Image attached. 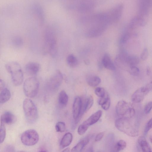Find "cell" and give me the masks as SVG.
Wrapping results in <instances>:
<instances>
[{
	"label": "cell",
	"instance_id": "6da1fadb",
	"mask_svg": "<svg viewBox=\"0 0 152 152\" xmlns=\"http://www.w3.org/2000/svg\"><path fill=\"white\" fill-rule=\"evenodd\" d=\"M115 125L119 131L129 136L136 137L139 134L140 122L137 115L131 118L118 117Z\"/></svg>",
	"mask_w": 152,
	"mask_h": 152
},
{
	"label": "cell",
	"instance_id": "7a4b0ae2",
	"mask_svg": "<svg viewBox=\"0 0 152 152\" xmlns=\"http://www.w3.org/2000/svg\"><path fill=\"white\" fill-rule=\"evenodd\" d=\"M7 71L10 74L12 82L15 86H19L22 83L23 74L21 67L17 62L11 61L5 66Z\"/></svg>",
	"mask_w": 152,
	"mask_h": 152
},
{
	"label": "cell",
	"instance_id": "3957f363",
	"mask_svg": "<svg viewBox=\"0 0 152 152\" xmlns=\"http://www.w3.org/2000/svg\"><path fill=\"white\" fill-rule=\"evenodd\" d=\"M23 107L27 121L30 123H34L37 120L38 113L37 108L30 99L26 98L23 101Z\"/></svg>",
	"mask_w": 152,
	"mask_h": 152
},
{
	"label": "cell",
	"instance_id": "277c9868",
	"mask_svg": "<svg viewBox=\"0 0 152 152\" xmlns=\"http://www.w3.org/2000/svg\"><path fill=\"white\" fill-rule=\"evenodd\" d=\"M115 111L118 117L131 118L136 115L132 105L123 100H120L118 102Z\"/></svg>",
	"mask_w": 152,
	"mask_h": 152
},
{
	"label": "cell",
	"instance_id": "5b68a950",
	"mask_svg": "<svg viewBox=\"0 0 152 152\" xmlns=\"http://www.w3.org/2000/svg\"><path fill=\"white\" fill-rule=\"evenodd\" d=\"M39 85V80L34 77L26 79L24 82L23 89L24 93L28 97L32 98L37 94Z\"/></svg>",
	"mask_w": 152,
	"mask_h": 152
},
{
	"label": "cell",
	"instance_id": "8992f818",
	"mask_svg": "<svg viewBox=\"0 0 152 152\" xmlns=\"http://www.w3.org/2000/svg\"><path fill=\"white\" fill-rule=\"evenodd\" d=\"M39 140L37 132L33 129L27 130L23 132L21 137L22 143L25 145L31 146L36 144Z\"/></svg>",
	"mask_w": 152,
	"mask_h": 152
},
{
	"label": "cell",
	"instance_id": "52a82bcc",
	"mask_svg": "<svg viewBox=\"0 0 152 152\" xmlns=\"http://www.w3.org/2000/svg\"><path fill=\"white\" fill-rule=\"evenodd\" d=\"M45 42L48 52L53 57L56 54L57 46L56 39L54 34L51 32H48L45 35Z\"/></svg>",
	"mask_w": 152,
	"mask_h": 152
},
{
	"label": "cell",
	"instance_id": "ba28073f",
	"mask_svg": "<svg viewBox=\"0 0 152 152\" xmlns=\"http://www.w3.org/2000/svg\"><path fill=\"white\" fill-rule=\"evenodd\" d=\"M63 78L61 72L57 70L50 77L48 83L49 87L52 89H57L61 85Z\"/></svg>",
	"mask_w": 152,
	"mask_h": 152
},
{
	"label": "cell",
	"instance_id": "9c48e42d",
	"mask_svg": "<svg viewBox=\"0 0 152 152\" xmlns=\"http://www.w3.org/2000/svg\"><path fill=\"white\" fill-rule=\"evenodd\" d=\"M150 92L145 86L142 87L137 89L132 94L131 96L132 101L135 103H138L141 102L145 96Z\"/></svg>",
	"mask_w": 152,
	"mask_h": 152
},
{
	"label": "cell",
	"instance_id": "30bf717a",
	"mask_svg": "<svg viewBox=\"0 0 152 152\" xmlns=\"http://www.w3.org/2000/svg\"><path fill=\"white\" fill-rule=\"evenodd\" d=\"M39 64L34 62H29L25 66V70L26 73L31 76L36 75L39 70Z\"/></svg>",
	"mask_w": 152,
	"mask_h": 152
},
{
	"label": "cell",
	"instance_id": "8fae6325",
	"mask_svg": "<svg viewBox=\"0 0 152 152\" xmlns=\"http://www.w3.org/2000/svg\"><path fill=\"white\" fill-rule=\"evenodd\" d=\"M81 99L79 96L76 97L74 100L72 106V114L74 120L79 116L81 108Z\"/></svg>",
	"mask_w": 152,
	"mask_h": 152
},
{
	"label": "cell",
	"instance_id": "7c38bea8",
	"mask_svg": "<svg viewBox=\"0 0 152 152\" xmlns=\"http://www.w3.org/2000/svg\"><path fill=\"white\" fill-rule=\"evenodd\" d=\"M15 116L9 111L4 112L2 115L1 118V122L4 124H11L16 121Z\"/></svg>",
	"mask_w": 152,
	"mask_h": 152
},
{
	"label": "cell",
	"instance_id": "4fadbf2b",
	"mask_svg": "<svg viewBox=\"0 0 152 152\" xmlns=\"http://www.w3.org/2000/svg\"><path fill=\"white\" fill-rule=\"evenodd\" d=\"M102 114V111L99 110L92 115L83 123L89 126L97 122L101 118Z\"/></svg>",
	"mask_w": 152,
	"mask_h": 152
},
{
	"label": "cell",
	"instance_id": "5bb4252c",
	"mask_svg": "<svg viewBox=\"0 0 152 152\" xmlns=\"http://www.w3.org/2000/svg\"><path fill=\"white\" fill-rule=\"evenodd\" d=\"M137 142L139 146L143 152H151V148L145 137L140 136L139 137Z\"/></svg>",
	"mask_w": 152,
	"mask_h": 152
},
{
	"label": "cell",
	"instance_id": "9a60e30c",
	"mask_svg": "<svg viewBox=\"0 0 152 152\" xmlns=\"http://www.w3.org/2000/svg\"><path fill=\"white\" fill-rule=\"evenodd\" d=\"M102 62L106 68L111 70L115 69V65L108 54H105L104 55L102 59Z\"/></svg>",
	"mask_w": 152,
	"mask_h": 152
},
{
	"label": "cell",
	"instance_id": "2e32d148",
	"mask_svg": "<svg viewBox=\"0 0 152 152\" xmlns=\"http://www.w3.org/2000/svg\"><path fill=\"white\" fill-rule=\"evenodd\" d=\"M89 139L87 137L83 138L72 148L71 151L75 152L81 151L89 143Z\"/></svg>",
	"mask_w": 152,
	"mask_h": 152
},
{
	"label": "cell",
	"instance_id": "e0dca14e",
	"mask_svg": "<svg viewBox=\"0 0 152 152\" xmlns=\"http://www.w3.org/2000/svg\"><path fill=\"white\" fill-rule=\"evenodd\" d=\"M73 136L70 132L66 133L62 137L60 143V147L61 149L69 146L72 142Z\"/></svg>",
	"mask_w": 152,
	"mask_h": 152
},
{
	"label": "cell",
	"instance_id": "ac0fdd59",
	"mask_svg": "<svg viewBox=\"0 0 152 152\" xmlns=\"http://www.w3.org/2000/svg\"><path fill=\"white\" fill-rule=\"evenodd\" d=\"M68 100V96L66 92L61 91L59 93L58 97V102L59 106L63 108L67 105Z\"/></svg>",
	"mask_w": 152,
	"mask_h": 152
},
{
	"label": "cell",
	"instance_id": "d6986e66",
	"mask_svg": "<svg viewBox=\"0 0 152 152\" xmlns=\"http://www.w3.org/2000/svg\"><path fill=\"white\" fill-rule=\"evenodd\" d=\"M11 96V93L7 88L4 87L0 90V102L3 104L8 101Z\"/></svg>",
	"mask_w": 152,
	"mask_h": 152
},
{
	"label": "cell",
	"instance_id": "ffe728a7",
	"mask_svg": "<svg viewBox=\"0 0 152 152\" xmlns=\"http://www.w3.org/2000/svg\"><path fill=\"white\" fill-rule=\"evenodd\" d=\"M87 82L90 86L94 87L100 84L101 80L99 77L96 75H92L89 76L87 78Z\"/></svg>",
	"mask_w": 152,
	"mask_h": 152
},
{
	"label": "cell",
	"instance_id": "44dd1931",
	"mask_svg": "<svg viewBox=\"0 0 152 152\" xmlns=\"http://www.w3.org/2000/svg\"><path fill=\"white\" fill-rule=\"evenodd\" d=\"M126 146V144L125 141L123 140H119L114 144L112 151H120L125 149Z\"/></svg>",
	"mask_w": 152,
	"mask_h": 152
},
{
	"label": "cell",
	"instance_id": "7402d4cb",
	"mask_svg": "<svg viewBox=\"0 0 152 152\" xmlns=\"http://www.w3.org/2000/svg\"><path fill=\"white\" fill-rule=\"evenodd\" d=\"M66 62L67 64L70 67H74L78 64V61L76 57L73 54H69L66 58Z\"/></svg>",
	"mask_w": 152,
	"mask_h": 152
},
{
	"label": "cell",
	"instance_id": "603a6c76",
	"mask_svg": "<svg viewBox=\"0 0 152 152\" xmlns=\"http://www.w3.org/2000/svg\"><path fill=\"white\" fill-rule=\"evenodd\" d=\"M114 135L113 133L109 134L106 140V144L107 147L110 150H112L114 145Z\"/></svg>",
	"mask_w": 152,
	"mask_h": 152
},
{
	"label": "cell",
	"instance_id": "cb8c5ba5",
	"mask_svg": "<svg viewBox=\"0 0 152 152\" xmlns=\"http://www.w3.org/2000/svg\"><path fill=\"white\" fill-rule=\"evenodd\" d=\"M138 7L150 9L152 7V0H137Z\"/></svg>",
	"mask_w": 152,
	"mask_h": 152
},
{
	"label": "cell",
	"instance_id": "d4e9b609",
	"mask_svg": "<svg viewBox=\"0 0 152 152\" xmlns=\"http://www.w3.org/2000/svg\"><path fill=\"white\" fill-rule=\"evenodd\" d=\"M129 30L125 32L121 37L120 42L121 43H124L126 42L130 39L131 35L130 32L131 29L128 28Z\"/></svg>",
	"mask_w": 152,
	"mask_h": 152
},
{
	"label": "cell",
	"instance_id": "484cf974",
	"mask_svg": "<svg viewBox=\"0 0 152 152\" xmlns=\"http://www.w3.org/2000/svg\"><path fill=\"white\" fill-rule=\"evenodd\" d=\"M55 128L57 132H63L66 130L65 124L63 122L59 121L56 123Z\"/></svg>",
	"mask_w": 152,
	"mask_h": 152
},
{
	"label": "cell",
	"instance_id": "4316f807",
	"mask_svg": "<svg viewBox=\"0 0 152 152\" xmlns=\"http://www.w3.org/2000/svg\"><path fill=\"white\" fill-rule=\"evenodd\" d=\"M128 70L129 74L133 76H137L140 73L139 69L136 66L130 67Z\"/></svg>",
	"mask_w": 152,
	"mask_h": 152
},
{
	"label": "cell",
	"instance_id": "83f0119b",
	"mask_svg": "<svg viewBox=\"0 0 152 152\" xmlns=\"http://www.w3.org/2000/svg\"><path fill=\"white\" fill-rule=\"evenodd\" d=\"M6 136V129L4 124L1 123L0 126V143L4 140Z\"/></svg>",
	"mask_w": 152,
	"mask_h": 152
},
{
	"label": "cell",
	"instance_id": "f1b7e54d",
	"mask_svg": "<svg viewBox=\"0 0 152 152\" xmlns=\"http://www.w3.org/2000/svg\"><path fill=\"white\" fill-rule=\"evenodd\" d=\"M106 93L104 89L102 87H97L95 90L96 95L99 97L104 96Z\"/></svg>",
	"mask_w": 152,
	"mask_h": 152
},
{
	"label": "cell",
	"instance_id": "f546056e",
	"mask_svg": "<svg viewBox=\"0 0 152 152\" xmlns=\"http://www.w3.org/2000/svg\"><path fill=\"white\" fill-rule=\"evenodd\" d=\"M88 127L89 126L83 123L78 127L77 129L78 134L80 135H83L87 131Z\"/></svg>",
	"mask_w": 152,
	"mask_h": 152
},
{
	"label": "cell",
	"instance_id": "4dcf8cb0",
	"mask_svg": "<svg viewBox=\"0 0 152 152\" xmlns=\"http://www.w3.org/2000/svg\"><path fill=\"white\" fill-rule=\"evenodd\" d=\"M152 128V118H151L146 124L144 130L145 135H146L148 132Z\"/></svg>",
	"mask_w": 152,
	"mask_h": 152
},
{
	"label": "cell",
	"instance_id": "1f68e13d",
	"mask_svg": "<svg viewBox=\"0 0 152 152\" xmlns=\"http://www.w3.org/2000/svg\"><path fill=\"white\" fill-rule=\"evenodd\" d=\"M100 98L98 101V103L101 106L110 98L109 95L107 92L104 96Z\"/></svg>",
	"mask_w": 152,
	"mask_h": 152
},
{
	"label": "cell",
	"instance_id": "d6a6232c",
	"mask_svg": "<svg viewBox=\"0 0 152 152\" xmlns=\"http://www.w3.org/2000/svg\"><path fill=\"white\" fill-rule=\"evenodd\" d=\"M152 108V102H148L145 105L144 108V112L146 114L149 113Z\"/></svg>",
	"mask_w": 152,
	"mask_h": 152
},
{
	"label": "cell",
	"instance_id": "836d02e7",
	"mask_svg": "<svg viewBox=\"0 0 152 152\" xmlns=\"http://www.w3.org/2000/svg\"><path fill=\"white\" fill-rule=\"evenodd\" d=\"M148 50L146 48H145L142 51L141 55L140 58L143 61L146 60L148 57Z\"/></svg>",
	"mask_w": 152,
	"mask_h": 152
},
{
	"label": "cell",
	"instance_id": "e575fe53",
	"mask_svg": "<svg viewBox=\"0 0 152 152\" xmlns=\"http://www.w3.org/2000/svg\"><path fill=\"white\" fill-rule=\"evenodd\" d=\"M94 103V99L91 96H88L87 111H88L92 107Z\"/></svg>",
	"mask_w": 152,
	"mask_h": 152
},
{
	"label": "cell",
	"instance_id": "d590c367",
	"mask_svg": "<svg viewBox=\"0 0 152 152\" xmlns=\"http://www.w3.org/2000/svg\"><path fill=\"white\" fill-rule=\"evenodd\" d=\"M13 44L16 46H21L23 44V40L20 37H16L14 38L13 40Z\"/></svg>",
	"mask_w": 152,
	"mask_h": 152
},
{
	"label": "cell",
	"instance_id": "8d00e7d4",
	"mask_svg": "<svg viewBox=\"0 0 152 152\" xmlns=\"http://www.w3.org/2000/svg\"><path fill=\"white\" fill-rule=\"evenodd\" d=\"M110 105V100L109 98L106 102L101 105L102 108L104 110H108Z\"/></svg>",
	"mask_w": 152,
	"mask_h": 152
},
{
	"label": "cell",
	"instance_id": "74e56055",
	"mask_svg": "<svg viewBox=\"0 0 152 152\" xmlns=\"http://www.w3.org/2000/svg\"><path fill=\"white\" fill-rule=\"evenodd\" d=\"M4 151L6 152H14L15 151L14 147L12 145H7L4 148Z\"/></svg>",
	"mask_w": 152,
	"mask_h": 152
},
{
	"label": "cell",
	"instance_id": "f35d334b",
	"mask_svg": "<svg viewBox=\"0 0 152 152\" xmlns=\"http://www.w3.org/2000/svg\"><path fill=\"white\" fill-rule=\"evenodd\" d=\"M104 135V132H101L97 134L95 138V141L96 142L100 141Z\"/></svg>",
	"mask_w": 152,
	"mask_h": 152
},
{
	"label": "cell",
	"instance_id": "ab89813d",
	"mask_svg": "<svg viewBox=\"0 0 152 152\" xmlns=\"http://www.w3.org/2000/svg\"><path fill=\"white\" fill-rule=\"evenodd\" d=\"M145 86L150 91H152V81L147 84Z\"/></svg>",
	"mask_w": 152,
	"mask_h": 152
},
{
	"label": "cell",
	"instance_id": "60d3db41",
	"mask_svg": "<svg viewBox=\"0 0 152 152\" xmlns=\"http://www.w3.org/2000/svg\"><path fill=\"white\" fill-rule=\"evenodd\" d=\"M5 84L4 81L0 79V90L5 87Z\"/></svg>",
	"mask_w": 152,
	"mask_h": 152
},
{
	"label": "cell",
	"instance_id": "b9f144b4",
	"mask_svg": "<svg viewBox=\"0 0 152 152\" xmlns=\"http://www.w3.org/2000/svg\"><path fill=\"white\" fill-rule=\"evenodd\" d=\"M146 72L147 75H149L151 74V70L149 67L148 66L147 67Z\"/></svg>",
	"mask_w": 152,
	"mask_h": 152
},
{
	"label": "cell",
	"instance_id": "7bdbcfd3",
	"mask_svg": "<svg viewBox=\"0 0 152 152\" xmlns=\"http://www.w3.org/2000/svg\"><path fill=\"white\" fill-rule=\"evenodd\" d=\"M87 152H93V148L92 147H90L89 148L86 150Z\"/></svg>",
	"mask_w": 152,
	"mask_h": 152
},
{
	"label": "cell",
	"instance_id": "ee69618b",
	"mask_svg": "<svg viewBox=\"0 0 152 152\" xmlns=\"http://www.w3.org/2000/svg\"><path fill=\"white\" fill-rule=\"evenodd\" d=\"M70 151V149L69 148H66L64 150L63 152H69Z\"/></svg>",
	"mask_w": 152,
	"mask_h": 152
},
{
	"label": "cell",
	"instance_id": "f6af8a7d",
	"mask_svg": "<svg viewBox=\"0 0 152 152\" xmlns=\"http://www.w3.org/2000/svg\"><path fill=\"white\" fill-rule=\"evenodd\" d=\"M150 141L152 143V136H151L150 137Z\"/></svg>",
	"mask_w": 152,
	"mask_h": 152
}]
</instances>
